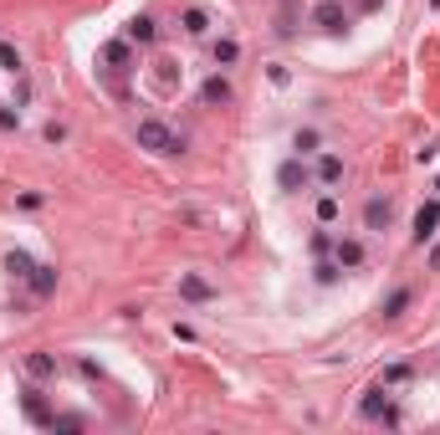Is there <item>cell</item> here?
<instances>
[{"instance_id":"22","label":"cell","mask_w":440,"mask_h":435,"mask_svg":"<svg viewBox=\"0 0 440 435\" xmlns=\"http://www.w3.org/2000/svg\"><path fill=\"white\" fill-rule=\"evenodd\" d=\"M338 261H318V282H323V287H333V282H338Z\"/></svg>"},{"instance_id":"13","label":"cell","mask_w":440,"mask_h":435,"mask_svg":"<svg viewBox=\"0 0 440 435\" xmlns=\"http://www.w3.org/2000/svg\"><path fill=\"white\" fill-rule=\"evenodd\" d=\"M128 41L149 47V41H154V21H149V16H134V21H128Z\"/></svg>"},{"instance_id":"19","label":"cell","mask_w":440,"mask_h":435,"mask_svg":"<svg viewBox=\"0 0 440 435\" xmlns=\"http://www.w3.org/2000/svg\"><path fill=\"white\" fill-rule=\"evenodd\" d=\"M103 62H113V67H123V62H128V41H108V47H103Z\"/></svg>"},{"instance_id":"7","label":"cell","mask_w":440,"mask_h":435,"mask_svg":"<svg viewBox=\"0 0 440 435\" xmlns=\"http://www.w3.org/2000/svg\"><path fill=\"white\" fill-rule=\"evenodd\" d=\"M180 297H185V302H210L215 287H210L205 277H180Z\"/></svg>"},{"instance_id":"28","label":"cell","mask_w":440,"mask_h":435,"mask_svg":"<svg viewBox=\"0 0 440 435\" xmlns=\"http://www.w3.org/2000/svg\"><path fill=\"white\" fill-rule=\"evenodd\" d=\"M435 190H440V180H435Z\"/></svg>"},{"instance_id":"11","label":"cell","mask_w":440,"mask_h":435,"mask_svg":"<svg viewBox=\"0 0 440 435\" xmlns=\"http://www.w3.org/2000/svg\"><path fill=\"white\" fill-rule=\"evenodd\" d=\"M384 410H389V400H384V384H379V389H369V395H364V405H359V415H364V420H379Z\"/></svg>"},{"instance_id":"1","label":"cell","mask_w":440,"mask_h":435,"mask_svg":"<svg viewBox=\"0 0 440 435\" xmlns=\"http://www.w3.org/2000/svg\"><path fill=\"white\" fill-rule=\"evenodd\" d=\"M139 144L149 149V154H180V149H185L159 118H144V123H139Z\"/></svg>"},{"instance_id":"23","label":"cell","mask_w":440,"mask_h":435,"mask_svg":"<svg viewBox=\"0 0 440 435\" xmlns=\"http://www.w3.org/2000/svg\"><path fill=\"white\" fill-rule=\"evenodd\" d=\"M0 67H6V72H21V52L6 47V41H0Z\"/></svg>"},{"instance_id":"14","label":"cell","mask_w":440,"mask_h":435,"mask_svg":"<svg viewBox=\"0 0 440 435\" xmlns=\"http://www.w3.org/2000/svg\"><path fill=\"white\" fill-rule=\"evenodd\" d=\"M405 308H410V287H394V292H389V297H384V318H389V323H394V318H400V313H405Z\"/></svg>"},{"instance_id":"12","label":"cell","mask_w":440,"mask_h":435,"mask_svg":"<svg viewBox=\"0 0 440 435\" xmlns=\"http://www.w3.org/2000/svg\"><path fill=\"white\" fill-rule=\"evenodd\" d=\"M318 180H323V185H343V159H338V154H323V159H318Z\"/></svg>"},{"instance_id":"2","label":"cell","mask_w":440,"mask_h":435,"mask_svg":"<svg viewBox=\"0 0 440 435\" xmlns=\"http://www.w3.org/2000/svg\"><path fill=\"white\" fill-rule=\"evenodd\" d=\"M313 26L328 31V36L348 31V11H343V0H318V6H313Z\"/></svg>"},{"instance_id":"3","label":"cell","mask_w":440,"mask_h":435,"mask_svg":"<svg viewBox=\"0 0 440 435\" xmlns=\"http://www.w3.org/2000/svg\"><path fill=\"white\" fill-rule=\"evenodd\" d=\"M435 226H440V200H425L420 210H415V241H430V236H435Z\"/></svg>"},{"instance_id":"4","label":"cell","mask_w":440,"mask_h":435,"mask_svg":"<svg viewBox=\"0 0 440 435\" xmlns=\"http://www.w3.org/2000/svg\"><path fill=\"white\" fill-rule=\"evenodd\" d=\"M21 410H26L31 425H52V420H57L52 410H47V400H41V389H21Z\"/></svg>"},{"instance_id":"10","label":"cell","mask_w":440,"mask_h":435,"mask_svg":"<svg viewBox=\"0 0 440 435\" xmlns=\"http://www.w3.org/2000/svg\"><path fill=\"white\" fill-rule=\"evenodd\" d=\"M200 98H205L210 108H226V103H231L236 93H231V82H226V77H210V82L200 87Z\"/></svg>"},{"instance_id":"18","label":"cell","mask_w":440,"mask_h":435,"mask_svg":"<svg viewBox=\"0 0 440 435\" xmlns=\"http://www.w3.org/2000/svg\"><path fill=\"white\" fill-rule=\"evenodd\" d=\"M277 21H282L277 31H282V36H292V31H297V0H287V6H282V16H277Z\"/></svg>"},{"instance_id":"17","label":"cell","mask_w":440,"mask_h":435,"mask_svg":"<svg viewBox=\"0 0 440 435\" xmlns=\"http://www.w3.org/2000/svg\"><path fill=\"white\" fill-rule=\"evenodd\" d=\"M185 31H190V36H205V31H210V16H205L200 6H195V11H185Z\"/></svg>"},{"instance_id":"6","label":"cell","mask_w":440,"mask_h":435,"mask_svg":"<svg viewBox=\"0 0 440 435\" xmlns=\"http://www.w3.org/2000/svg\"><path fill=\"white\" fill-rule=\"evenodd\" d=\"M389 221H394V205H389V200H369V205H364V226H369V231H384Z\"/></svg>"},{"instance_id":"15","label":"cell","mask_w":440,"mask_h":435,"mask_svg":"<svg viewBox=\"0 0 440 435\" xmlns=\"http://www.w3.org/2000/svg\"><path fill=\"white\" fill-rule=\"evenodd\" d=\"M6 272H11V277H31V272H36V261H31L26 251H11V256H6Z\"/></svg>"},{"instance_id":"8","label":"cell","mask_w":440,"mask_h":435,"mask_svg":"<svg viewBox=\"0 0 440 435\" xmlns=\"http://www.w3.org/2000/svg\"><path fill=\"white\" fill-rule=\"evenodd\" d=\"M26 374L31 379H52L57 374V359L47 354V348H36V354H26Z\"/></svg>"},{"instance_id":"9","label":"cell","mask_w":440,"mask_h":435,"mask_svg":"<svg viewBox=\"0 0 440 435\" xmlns=\"http://www.w3.org/2000/svg\"><path fill=\"white\" fill-rule=\"evenodd\" d=\"M338 267H364V241H354V236H343V241L333 246Z\"/></svg>"},{"instance_id":"25","label":"cell","mask_w":440,"mask_h":435,"mask_svg":"<svg viewBox=\"0 0 440 435\" xmlns=\"http://www.w3.org/2000/svg\"><path fill=\"white\" fill-rule=\"evenodd\" d=\"M410 379V364H389L384 369V384H405Z\"/></svg>"},{"instance_id":"5","label":"cell","mask_w":440,"mask_h":435,"mask_svg":"<svg viewBox=\"0 0 440 435\" xmlns=\"http://www.w3.org/2000/svg\"><path fill=\"white\" fill-rule=\"evenodd\" d=\"M277 185H282V190H302V185H307V164H302V154L277 169Z\"/></svg>"},{"instance_id":"26","label":"cell","mask_w":440,"mask_h":435,"mask_svg":"<svg viewBox=\"0 0 440 435\" xmlns=\"http://www.w3.org/2000/svg\"><path fill=\"white\" fill-rule=\"evenodd\" d=\"M52 425H57V430H82V420H77V415H57Z\"/></svg>"},{"instance_id":"27","label":"cell","mask_w":440,"mask_h":435,"mask_svg":"<svg viewBox=\"0 0 440 435\" xmlns=\"http://www.w3.org/2000/svg\"><path fill=\"white\" fill-rule=\"evenodd\" d=\"M430 272H440V246H435V251H430Z\"/></svg>"},{"instance_id":"24","label":"cell","mask_w":440,"mask_h":435,"mask_svg":"<svg viewBox=\"0 0 440 435\" xmlns=\"http://www.w3.org/2000/svg\"><path fill=\"white\" fill-rule=\"evenodd\" d=\"M292 144H297V154H313V149H318V134H313V128H302Z\"/></svg>"},{"instance_id":"21","label":"cell","mask_w":440,"mask_h":435,"mask_svg":"<svg viewBox=\"0 0 440 435\" xmlns=\"http://www.w3.org/2000/svg\"><path fill=\"white\" fill-rule=\"evenodd\" d=\"M236 57H241V47H236V41H215V62H220V67H231Z\"/></svg>"},{"instance_id":"16","label":"cell","mask_w":440,"mask_h":435,"mask_svg":"<svg viewBox=\"0 0 440 435\" xmlns=\"http://www.w3.org/2000/svg\"><path fill=\"white\" fill-rule=\"evenodd\" d=\"M26 282H31V287H36V297H47V292L57 287V272H52V267H36V272H31Z\"/></svg>"},{"instance_id":"20","label":"cell","mask_w":440,"mask_h":435,"mask_svg":"<svg viewBox=\"0 0 440 435\" xmlns=\"http://www.w3.org/2000/svg\"><path fill=\"white\" fill-rule=\"evenodd\" d=\"M318 221H323V226L338 221V200H333V195H323V200H318Z\"/></svg>"}]
</instances>
